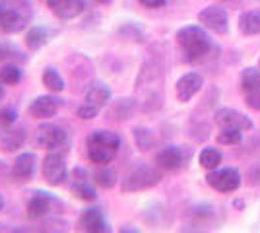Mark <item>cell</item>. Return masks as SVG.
I'll return each mask as SVG.
<instances>
[{"instance_id": "obj_33", "label": "cell", "mask_w": 260, "mask_h": 233, "mask_svg": "<svg viewBox=\"0 0 260 233\" xmlns=\"http://www.w3.org/2000/svg\"><path fill=\"white\" fill-rule=\"evenodd\" d=\"M2 206H4V198H2V194H0V210H2Z\"/></svg>"}, {"instance_id": "obj_7", "label": "cell", "mask_w": 260, "mask_h": 233, "mask_svg": "<svg viewBox=\"0 0 260 233\" xmlns=\"http://www.w3.org/2000/svg\"><path fill=\"white\" fill-rule=\"evenodd\" d=\"M68 140V132L60 124H54V122H45L37 128V144L41 146L43 150L53 152L56 148L66 144Z\"/></svg>"}, {"instance_id": "obj_12", "label": "cell", "mask_w": 260, "mask_h": 233, "mask_svg": "<svg viewBox=\"0 0 260 233\" xmlns=\"http://www.w3.org/2000/svg\"><path fill=\"white\" fill-rule=\"evenodd\" d=\"M186 159H188V152L181 146H167L155 154V163L159 169H165V171L181 169L186 163Z\"/></svg>"}, {"instance_id": "obj_9", "label": "cell", "mask_w": 260, "mask_h": 233, "mask_svg": "<svg viewBox=\"0 0 260 233\" xmlns=\"http://www.w3.org/2000/svg\"><path fill=\"white\" fill-rule=\"evenodd\" d=\"M41 171H43V179L51 187H58L66 179L64 155L54 152V150L51 154H47V157L43 159V169Z\"/></svg>"}, {"instance_id": "obj_10", "label": "cell", "mask_w": 260, "mask_h": 233, "mask_svg": "<svg viewBox=\"0 0 260 233\" xmlns=\"http://www.w3.org/2000/svg\"><path fill=\"white\" fill-rule=\"evenodd\" d=\"M198 22L204 27L212 29L214 34L225 35L229 31V18L228 12L219 6H208L198 14Z\"/></svg>"}, {"instance_id": "obj_32", "label": "cell", "mask_w": 260, "mask_h": 233, "mask_svg": "<svg viewBox=\"0 0 260 233\" xmlns=\"http://www.w3.org/2000/svg\"><path fill=\"white\" fill-rule=\"evenodd\" d=\"M95 2H99V4H111L113 0H95Z\"/></svg>"}, {"instance_id": "obj_13", "label": "cell", "mask_w": 260, "mask_h": 233, "mask_svg": "<svg viewBox=\"0 0 260 233\" xmlns=\"http://www.w3.org/2000/svg\"><path fill=\"white\" fill-rule=\"evenodd\" d=\"M78 229H80V231H87V233H107V231H111L105 214L101 212V208H95V206L86 208V210L80 214Z\"/></svg>"}, {"instance_id": "obj_4", "label": "cell", "mask_w": 260, "mask_h": 233, "mask_svg": "<svg viewBox=\"0 0 260 233\" xmlns=\"http://www.w3.org/2000/svg\"><path fill=\"white\" fill-rule=\"evenodd\" d=\"M111 99V89H109L107 84L103 82H95L91 84L86 91V97H84V103L78 107V117L82 121H91L99 115V111L105 107Z\"/></svg>"}, {"instance_id": "obj_26", "label": "cell", "mask_w": 260, "mask_h": 233, "mask_svg": "<svg viewBox=\"0 0 260 233\" xmlns=\"http://www.w3.org/2000/svg\"><path fill=\"white\" fill-rule=\"evenodd\" d=\"M198 161H200V165L204 167V169H216L219 163H221V152L217 150V148H212V146H208L204 148L202 152H200V157H198Z\"/></svg>"}, {"instance_id": "obj_31", "label": "cell", "mask_w": 260, "mask_h": 233, "mask_svg": "<svg viewBox=\"0 0 260 233\" xmlns=\"http://www.w3.org/2000/svg\"><path fill=\"white\" fill-rule=\"evenodd\" d=\"M138 2L146 8H161V6H165L167 0H138Z\"/></svg>"}, {"instance_id": "obj_5", "label": "cell", "mask_w": 260, "mask_h": 233, "mask_svg": "<svg viewBox=\"0 0 260 233\" xmlns=\"http://www.w3.org/2000/svg\"><path fill=\"white\" fill-rule=\"evenodd\" d=\"M161 181V171L157 167L152 165H138L132 169L128 175L122 181V192H140V190H148L155 187Z\"/></svg>"}, {"instance_id": "obj_29", "label": "cell", "mask_w": 260, "mask_h": 233, "mask_svg": "<svg viewBox=\"0 0 260 233\" xmlns=\"http://www.w3.org/2000/svg\"><path fill=\"white\" fill-rule=\"evenodd\" d=\"M241 138H243L241 130H235V128H221V132L217 134V142H219V144H228V146L239 144Z\"/></svg>"}, {"instance_id": "obj_8", "label": "cell", "mask_w": 260, "mask_h": 233, "mask_svg": "<svg viewBox=\"0 0 260 233\" xmlns=\"http://www.w3.org/2000/svg\"><path fill=\"white\" fill-rule=\"evenodd\" d=\"M241 91L250 109L260 111V72L256 68H245L241 74Z\"/></svg>"}, {"instance_id": "obj_15", "label": "cell", "mask_w": 260, "mask_h": 233, "mask_svg": "<svg viewBox=\"0 0 260 233\" xmlns=\"http://www.w3.org/2000/svg\"><path fill=\"white\" fill-rule=\"evenodd\" d=\"M204 80L198 72H188L177 80L175 84V93H177V99L181 103H188V101L194 97L196 93L202 89Z\"/></svg>"}, {"instance_id": "obj_22", "label": "cell", "mask_w": 260, "mask_h": 233, "mask_svg": "<svg viewBox=\"0 0 260 233\" xmlns=\"http://www.w3.org/2000/svg\"><path fill=\"white\" fill-rule=\"evenodd\" d=\"M93 181L101 189H111L117 185V173L107 165H98V169L93 171Z\"/></svg>"}, {"instance_id": "obj_23", "label": "cell", "mask_w": 260, "mask_h": 233, "mask_svg": "<svg viewBox=\"0 0 260 233\" xmlns=\"http://www.w3.org/2000/svg\"><path fill=\"white\" fill-rule=\"evenodd\" d=\"M43 86L47 89H51L53 93H60V91L64 89V80H62L60 72H58L56 68L49 66V68H45V72H43Z\"/></svg>"}, {"instance_id": "obj_14", "label": "cell", "mask_w": 260, "mask_h": 233, "mask_svg": "<svg viewBox=\"0 0 260 233\" xmlns=\"http://www.w3.org/2000/svg\"><path fill=\"white\" fill-rule=\"evenodd\" d=\"M216 122L219 128H235V130H250L252 128V121H250L247 115H243L237 109H231V107H223L216 113Z\"/></svg>"}, {"instance_id": "obj_18", "label": "cell", "mask_w": 260, "mask_h": 233, "mask_svg": "<svg viewBox=\"0 0 260 233\" xmlns=\"http://www.w3.org/2000/svg\"><path fill=\"white\" fill-rule=\"evenodd\" d=\"M25 142V130L23 128H14V126H8L4 128V132L0 134V150L2 152H16L20 150Z\"/></svg>"}, {"instance_id": "obj_16", "label": "cell", "mask_w": 260, "mask_h": 233, "mask_svg": "<svg viewBox=\"0 0 260 233\" xmlns=\"http://www.w3.org/2000/svg\"><path fill=\"white\" fill-rule=\"evenodd\" d=\"M56 18L60 20H74L80 14H84L87 0H45Z\"/></svg>"}, {"instance_id": "obj_11", "label": "cell", "mask_w": 260, "mask_h": 233, "mask_svg": "<svg viewBox=\"0 0 260 233\" xmlns=\"http://www.w3.org/2000/svg\"><path fill=\"white\" fill-rule=\"evenodd\" d=\"M54 204H58V200L54 198L53 194H49L45 190H35L31 194V198L27 200L25 214H27L29 220H41L47 214H51Z\"/></svg>"}, {"instance_id": "obj_34", "label": "cell", "mask_w": 260, "mask_h": 233, "mask_svg": "<svg viewBox=\"0 0 260 233\" xmlns=\"http://www.w3.org/2000/svg\"><path fill=\"white\" fill-rule=\"evenodd\" d=\"M2 86H4V84H2V82H0V97H2Z\"/></svg>"}, {"instance_id": "obj_25", "label": "cell", "mask_w": 260, "mask_h": 233, "mask_svg": "<svg viewBox=\"0 0 260 233\" xmlns=\"http://www.w3.org/2000/svg\"><path fill=\"white\" fill-rule=\"evenodd\" d=\"M22 80V68L14 62H6L4 66H0V82L4 86H16Z\"/></svg>"}, {"instance_id": "obj_24", "label": "cell", "mask_w": 260, "mask_h": 233, "mask_svg": "<svg viewBox=\"0 0 260 233\" xmlns=\"http://www.w3.org/2000/svg\"><path fill=\"white\" fill-rule=\"evenodd\" d=\"M70 189H72V194L76 198L84 200V202H93L98 198V190L89 185V181H74L70 185Z\"/></svg>"}, {"instance_id": "obj_21", "label": "cell", "mask_w": 260, "mask_h": 233, "mask_svg": "<svg viewBox=\"0 0 260 233\" xmlns=\"http://www.w3.org/2000/svg\"><path fill=\"white\" fill-rule=\"evenodd\" d=\"M49 43V31L43 25H33L25 34V45L29 51H39Z\"/></svg>"}, {"instance_id": "obj_17", "label": "cell", "mask_w": 260, "mask_h": 233, "mask_svg": "<svg viewBox=\"0 0 260 233\" xmlns=\"http://www.w3.org/2000/svg\"><path fill=\"white\" fill-rule=\"evenodd\" d=\"M60 105H62V101L54 95H39L29 103L27 111L35 119H51L58 113Z\"/></svg>"}, {"instance_id": "obj_19", "label": "cell", "mask_w": 260, "mask_h": 233, "mask_svg": "<svg viewBox=\"0 0 260 233\" xmlns=\"http://www.w3.org/2000/svg\"><path fill=\"white\" fill-rule=\"evenodd\" d=\"M35 163H37V157H35V154L25 152V154L18 155V157H16V161H14V167H12L14 177L22 179V181L31 179L33 173H35Z\"/></svg>"}, {"instance_id": "obj_30", "label": "cell", "mask_w": 260, "mask_h": 233, "mask_svg": "<svg viewBox=\"0 0 260 233\" xmlns=\"http://www.w3.org/2000/svg\"><path fill=\"white\" fill-rule=\"evenodd\" d=\"M18 119V113L14 111L12 107H6V109H0V128H8L12 126Z\"/></svg>"}, {"instance_id": "obj_28", "label": "cell", "mask_w": 260, "mask_h": 233, "mask_svg": "<svg viewBox=\"0 0 260 233\" xmlns=\"http://www.w3.org/2000/svg\"><path fill=\"white\" fill-rule=\"evenodd\" d=\"M0 60L2 62H14V60H25V55H23L20 49H16L14 45H6L0 43Z\"/></svg>"}, {"instance_id": "obj_1", "label": "cell", "mask_w": 260, "mask_h": 233, "mask_svg": "<svg viewBox=\"0 0 260 233\" xmlns=\"http://www.w3.org/2000/svg\"><path fill=\"white\" fill-rule=\"evenodd\" d=\"M120 136L113 130H95L87 136V157L95 165H109L120 150Z\"/></svg>"}, {"instance_id": "obj_20", "label": "cell", "mask_w": 260, "mask_h": 233, "mask_svg": "<svg viewBox=\"0 0 260 233\" xmlns=\"http://www.w3.org/2000/svg\"><path fill=\"white\" fill-rule=\"evenodd\" d=\"M239 31L243 35H260V8L241 14L239 18Z\"/></svg>"}, {"instance_id": "obj_2", "label": "cell", "mask_w": 260, "mask_h": 233, "mask_svg": "<svg viewBox=\"0 0 260 233\" xmlns=\"http://www.w3.org/2000/svg\"><path fill=\"white\" fill-rule=\"evenodd\" d=\"M31 20V0H0V29L4 34H20Z\"/></svg>"}, {"instance_id": "obj_6", "label": "cell", "mask_w": 260, "mask_h": 233, "mask_svg": "<svg viewBox=\"0 0 260 233\" xmlns=\"http://www.w3.org/2000/svg\"><path fill=\"white\" fill-rule=\"evenodd\" d=\"M206 183L216 189L217 192H233L241 185V173L233 167H223V169H212L208 173Z\"/></svg>"}, {"instance_id": "obj_27", "label": "cell", "mask_w": 260, "mask_h": 233, "mask_svg": "<svg viewBox=\"0 0 260 233\" xmlns=\"http://www.w3.org/2000/svg\"><path fill=\"white\" fill-rule=\"evenodd\" d=\"M134 140H136V146H138L140 150H150V148H153V144H155L153 134L150 132L146 126H138V128L134 130Z\"/></svg>"}, {"instance_id": "obj_3", "label": "cell", "mask_w": 260, "mask_h": 233, "mask_svg": "<svg viewBox=\"0 0 260 233\" xmlns=\"http://www.w3.org/2000/svg\"><path fill=\"white\" fill-rule=\"evenodd\" d=\"M177 45H179V49H181L186 62L202 58L212 49V41H210L208 34L198 25H184V27H181L177 31Z\"/></svg>"}]
</instances>
